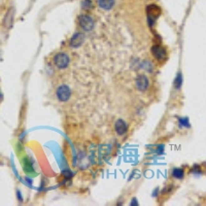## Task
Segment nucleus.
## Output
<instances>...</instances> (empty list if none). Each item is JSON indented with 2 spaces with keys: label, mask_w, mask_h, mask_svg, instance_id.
Segmentation results:
<instances>
[{
  "label": "nucleus",
  "mask_w": 206,
  "mask_h": 206,
  "mask_svg": "<svg viewBox=\"0 0 206 206\" xmlns=\"http://www.w3.org/2000/svg\"><path fill=\"white\" fill-rule=\"evenodd\" d=\"M62 174L66 177V178H69L70 176H71V172L69 171V170H65V171L62 172Z\"/></svg>",
  "instance_id": "4468645a"
},
{
  "label": "nucleus",
  "mask_w": 206,
  "mask_h": 206,
  "mask_svg": "<svg viewBox=\"0 0 206 206\" xmlns=\"http://www.w3.org/2000/svg\"><path fill=\"white\" fill-rule=\"evenodd\" d=\"M70 94H71V92H70V89L68 86H66V85H62V86H60L58 88V90H57V97L61 102H66L68 99L70 98Z\"/></svg>",
  "instance_id": "7ed1b4c3"
},
{
  "label": "nucleus",
  "mask_w": 206,
  "mask_h": 206,
  "mask_svg": "<svg viewBox=\"0 0 206 206\" xmlns=\"http://www.w3.org/2000/svg\"><path fill=\"white\" fill-rule=\"evenodd\" d=\"M85 41V34L84 33H75L70 39V45L72 48H79Z\"/></svg>",
  "instance_id": "423d86ee"
},
{
  "label": "nucleus",
  "mask_w": 206,
  "mask_h": 206,
  "mask_svg": "<svg viewBox=\"0 0 206 206\" xmlns=\"http://www.w3.org/2000/svg\"><path fill=\"white\" fill-rule=\"evenodd\" d=\"M172 175H173V177H175V178H179L180 179V178H183V177L184 172H183V170L182 168H175L174 170H173Z\"/></svg>",
  "instance_id": "9b49d317"
},
{
  "label": "nucleus",
  "mask_w": 206,
  "mask_h": 206,
  "mask_svg": "<svg viewBox=\"0 0 206 206\" xmlns=\"http://www.w3.org/2000/svg\"><path fill=\"white\" fill-rule=\"evenodd\" d=\"M182 81H183L182 75H180V73H179L178 75L176 76V80H175V88H176V89H179V88H180V86H182Z\"/></svg>",
  "instance_id": "ddd939ff"
},
{
  "label": "nucleus",
  "mask_w": 206,
  "mask_h": 206,
  "mask_svg": "<svg viewBox=\"0 0 206 206\" xmlns=\"http://www.w3.org/2000/svg\"><path fill=\"white\" fill-rule=\"evenodd\" d=\"M152 53L159 61H162V60H164L166 58V51L162 47H160V45H154L152 48Z\"/></svg>",
  "instance_id": "0eeeda50"
},
{
  "label": "nucleus",
  "mask_w": 206,
  "mask_h": 206,
  "mask_svg": "<svg viewBox=\"0 0 206 206\" xmlns=\"http://www.w3.org/2000/svg\"><path fill=\"white\" fill-rule=\"evenodd\" d=\"M79 24L85 31H92L94 28V20L89 15H80L79 17Z\"/></svg>",
  "instance_id": "f257e3e1"
},
{
  "label": "nucleus",
  "mask_w": 206,
  "mask_h": 206,
  "mask_svg": "<svg viewBox=\"0 0 206 206\" xmlns=\"http://www.w3.org/2000/svg\"><path fill=\"white\" fill-rule=\"evenodd\" d=\"M13 9L10 8L8 10V13H6V16L4 18V20H3V25H6L8 27H9L10 25L13 24Z\"/></svg>",
  "instance_id": "9d476101"
},
{
  "label": "nucleus",
  "mask_w": 206,
  "mask_h": 206,
  "mask_svg": "<svg viewBox=\"0 0 206 206\" xmlns=\"http://www.w3.org/2000/svg\"><path fill=\"white\" fill-rule=\"evenodd\" d=\"M116 133H118L119 135H124L126 132H127V124L124 122L123 120H118L116 123Z\"/></svg>",
  "instance_id": "6e6552de"
},
{
  "label": "nucleus",
  "mask_w": 206,
  "mask_h": 206,
  "mask_svg": "<svg viewBox=\"0 0 206 206\" xmlns=\"http://www.w3.org/2000/svg\"><path fill=\"white\" fill-rule=\"evenodd\" d=\"M98 4L100 8L104 10H109L115 5V0H98Z\"/></svg>",
  "instance_id": "1a4fd4ad"
},
{
  "label": "nucleus",
  "mask_w": 206,
  "mask_h": 206,
  "mask_svg": "<svg viewBox=\"0 0 206 206\" xmlns=\"http://www.w3.org/2000/svg\"><path fill=\"white\" fill-rule=\"evenodd\" d=\"M81 6H83V8H85V9H89V8H91L93 5H92L91 0H84V1L81 2Z\"/></svg>",
  "instance_id": "f8f14e48"
},
{
  "label": "nucleus",
  "mask_w": 206,
  "mask_h": 206,
  "mask_svg": "<svg viewBox=\"0 0 206 206\" xmlns=\"http://www.w3.org/2000/svg\"><path fill=\"white\" fill-rule=\"evenodd\" d=\"M55 65L60 69H64L68 66L69 64V57L67 56L65 53H59L57 54L54 58Z\"/></svg>",
  "instance_id": "f03ea898"
},
{
  "label": "nucleus",
  "mask_w": 206,
  "mask_h": 206,
  "mask_svg": "<svg viewBox=\"0 0 206 206\" xmlns=\"http://www.w3.org/2000/svg\"><path fill=\"white\" fill-rule=\"evenodd\" d=\"M136 88L141 92H144L148 88V80L145 75H138L135 80Z\"/></svg>",
  "instance_id": "39448f33"
},
{
  "label": "nucleus",
  "mask_w": 206,
  "mask_h": 206,
  "mask_svg": "<svg viewBox=\"0 0 206 206\" xmlns=\"http://www.w3.org/2000/svg\"><path fill=\"white\" fill-rule=\"evenodd\" d=\"M147 16H148V19L152 20L154 21L155 19H157V18L161 15V8H159V6L155 5V4H151L147 6Z\"/></svg>",
  "instance_id": "20e7f679"
}]
</instances>
